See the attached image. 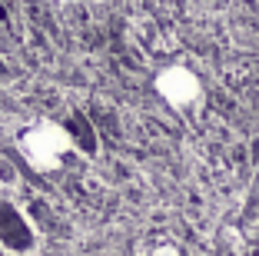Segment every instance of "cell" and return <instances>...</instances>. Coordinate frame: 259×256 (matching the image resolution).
<instances>
[{
	"mask_svg": "<svg viewBox=\"0 0 259 256\" xmlns=\"http://www.w3.org/2000/svg\"><path fill=\"white\" fill-rule=\"evenodd\" d=\"M17 147H20L23 160L40 170V173H50V170H60L63 160L73 153V136H70L67 127L50 120H40L33 127H27L20 136H17Z\"/></svg>",
	"mask_w": 259,
	"mask_h": 256,
	"instance_id": "obj_1",
	"label": "cell"
},
{
	"mask_svg": "<svg viewBox=\"0 0 259 256\" xmlns=\"http://www.w3.org/2000/svg\"><path fill=\"white\" fill-rule=\"evenodd\" d=\"M153 87H156V93H160L173 110H186V106L199 103V97H203L199 77L193 74L190 67H183V63L163 67L160 74H156V80H153Z\"/></svg>",
	"mask_w": 259,
	"mask_h": 256,
	"instance_id": "obj_2",
	"label": "cell"
},
{
	"mask_svg": "<svg viewBox=\"0 0 259 256\" xmlns=\"http://www.w3.org/2000/svg\"><path fill=\"white\" fill-rule=\"evenodd\" d=\"M30 246H33V233H30L27 216L14 203L0 200V249H7V253H30Z\"/></svg>",
	"mask_w": 259,
	"mask_h": 256,
	"instance_id": "obj_3",
	"label": "cell"
}]
</instances>
